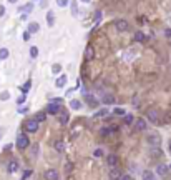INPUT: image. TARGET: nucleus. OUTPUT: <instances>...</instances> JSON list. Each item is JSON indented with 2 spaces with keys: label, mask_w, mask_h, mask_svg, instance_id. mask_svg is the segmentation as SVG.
<instances>
[{
  "label": "nucleus",
  "mask_w": 171,
  "mask_h": 180,
  "mask_svg": "<svg viewBox=\"0 0 171 180\" xmlns=\"http://www.w3.org/2000/svg\"><path fill=\"white\" fill-rule=\"evenodd\" d=\"M146 142H148L149 149H158V147L161 145V137H159L158 133H149L146 137Z\"/></svg>",
  "instance_id": "obj_1"
},
{
  "label": "nucleus",
  "mask_w": 171,
  "mask_h": 180,
  "mask_svg": "<svg viewBox=\"0 0 171 180\" xmlns=\"http://www.w3.org/2000/svg\"><path fill=\"white\" fill-rule=\"evenodd\" d=\"M28 145H30L28 137L25 135V133H20V135L17 137V147H19V149H27Z\"/></svg>",
  "instance_id": "obj_2"
},
{
  "label": "nucleus",
  "mask_w": 171,
  "mask_h": 180,
  "mask_svg": "<svg viewBox=\"0 0 171 180\" xmlns=\"http://www.w3.org/2000/svg\"><path fill=\"white\" fill-rule=\"evenodd\" d=\"M25 129L28 130V132H32V133H35L38 130V122L35 118H30V120H27V123H25Z\"/></svg>",
  "instance_id": "obj_3"
},
{
  "label": "nucleus",
  "mask_w": 171,
  "mask_h": 180,
  "mask_svg": "<svg viewBox=\"0 0 171 180\" xmlns=\"http://www.w3.org/2000/svg\"><path fill=\"white\" fill-rule=\"evenodd\" d=\"M169 165H165V164H159L158 167H156V174L159 175V177H166V175L169 174Z\"/></svg>",
  "instance_id": "obj_4"
},
{
  "label": "nucleus",
  "mask_w": 171,
  "mask_h": 180,
  "mask_svg": "<svg viewBox=\"0 0 171 180\" xmlns=\"http://www.w3.org/2000/svg\"><path fill=\"white\" fill-rule=\"evenodd\" d=\"M121 170L118 167H110V180H120L121 178Z\"/></svg>",
  "instance_id": "obj_5"
},
{
  "label": "nucleus",
  "mask_w": 171,
  "mask_h": 180,
  "mask_svg": "<svg viewBox=\"0 0 171 180\" xmlns=\"http://www.w3.org/2000/svg\"><path fill=\"white\" fill-rule=\"evenodd\" d=\"M146 117L149 118V122L156 123V122H158V118H159V112H158V110H156V108H151V110H148Z\"/></svg>",
  "instance_id": "obj_6"
},
{
  "label": "nucleus",
  "mask_w": 171,
  "mask_h": 180,
  "mask_svg": "<svg viewBox=\"0 0 171 180\" xmlns=\"http://www.w3.org/2000/svg\"><path fill=\"white\" fill-rule=\"evenodd\" d=\"M45 178L47 180H58V172H56L55 168H48V170L45 172Z\"/></svg>",
  "instance_id": "obj_7"
},
{
  "label": "nucleus",
  "mask_w": 171,
  "mask_h": 180,
  "mask_svg": "<svg viewBox=\"0 0 171 180\" xmlns=\"http://www.w3.org/2000/svg\"><path fill=\"white\" fill-rule=\"evenodd\" d=\"M135 129H136L138 132H143V130H146V120L136 118V122H135Z\"/></svg>",
  "instance_id": "obj_8"
},
{
  "label": "nucleus",
  "mask_w": 171,
  "mask_h": 180,
  "mask_svg": "<svg viewBox=\"0 0 171 180\" xmlns=\"http://www.w3.org/2000/svg\"><path fill=\"white\" fill-rule=\"evenodd\" d=\"M85 58H87V60H93L95 58V48H93V45H88V47L85 48Z\"/></svg>",
  "instance_id": "obj_9"
},
{
  "label": "nucleus",
  "mask_w": 171,
  "mask_h": 180,
  "mask_svg": "<svg viewBox=\"0 0 171 180\" xmlns=\"http://www.w3.org/2000/svg\"><path fill=\"white\" fill-rule=\"evenodd\" d=\"M115 25H116V29H118L120 32H126L128 29H130V23H128L126 20H118Z\"/></svg>",
  "instance_id": "obj_10"
},
{
  "label": "nucleus",
  "mask_w": 171,
  "mask_h": 180,
  "mask_svg": "<svg viewBox=\"0 0 171 180\" xmlns=\"http://www.w3.org/2000/svg\"><path fill=\"white\" fill-rule=\"evenodd\" d=\"M85 102H87V104L90 105V107H97V105H98V100L93 97V95H90V94L85 95Z\"/></svg>",
  "instance_id": "obj_11"
},
{
  "label": "nucleus",
  "mask_w": 171,
  "mask_h": 180,
  "mask_svg": "<svg viewBox=\"0 0 171 180\" xmlns=\"http://www.w3.org/2000/svg\"><path fill=\"white\" fill-rule=\"evenodd\" d=\"M7 170H9L10 174L17 172V170H19V162H17V160H10V162H9V165H7Z\"/></svg>",
  "instance_id": "obj_12"
},
{
  "label": "nucleus",
  "mask_w": 171,
  "mask_h": 180,
  "mask_svg": "<svg viewBox=\"0 0 171 180\" xmlns=\"http://www.w3.org/2000/svg\"><path fill=\"white\" fill-rule=\"evenodd\" d=\"M106 162H108V167H116V164H118V157H116L115 154H111V155L106 157Z\"/></svg>",
  "instance_id": "obj_13"
},
{
  "label": "nucleus",
  "mask_w": 171,
  "mask_h": 180,
  "mask_svg": "<svg viewBox=\"0 0 171 180\" xmlns=\"http://www.w3.org/2000/svg\"><path fill=\"white\" fill-rule=\"evenodd\" d=\"M58 110H60V107H58V104H56V102H52V104H48V114L56 115V114H58Z\"/></svg>",
  "instance_id": "obj_14"
},
{
  "label": "nucleus",
  "mask_w": 171,
  "mask_h": 180,
  "mask_svg": "<svg viewBox=\"0 0 171 180\" xmlns=\"http://www.w3.org/2000/svg\"><path fill=\"white\" fill-rule=\"evenodd\" d=\"M101 102H103V104H106V105H111V104H115V95H111V94H106L105 97L101 98Z\"/></svg>",
  "instance_id": "obj_15"
},
{
  "label": "nucleus",
  "mask_w": 171,
  "mask_h": 180,
  "mask_svg": "<svg viewBox=\"0 0 171 180\" xmlns=\"http://www.w3.org/2000/svg\"><path fill=\"white\" fill-rule=\"evenodd\" d=\"M141 178L143 180H155V174L151 170H143L141 172Z\"/></svg>",
  "instance_id": "obj_16"
},
{
  "label": "nucleus",
  "mask_w": 171,
  "mask_h": 180,
  "mask_svg": "<svg viewBox=\"0 0 171 180\" xmlns=\"http://www.w3.org/2000/svg\"><path fill=\"white\" fill-rule=\"evenodd\" d=\"M113 132H115V129H110V127H103V129H100V133H101L103 137H108V135H111Z\"/></svg>",
  "instance_id": "obj_17"
},
{
  "label": "nucleus",
  "mask_w": 171,
  "mask_h": 180,
  "mask_svg": "<svg viewBox=\"0 0 171 180\" xmlns=\"http://www.w3.org/2000/svg\"><path fill=\"white\" fill-rule=\"evenodd\" d=\"M149 154H151V157H153V158H159V157H163V152L159 150V147H158V149H149Z\"/></svg>",
  "instance_id": "obj_18"
},
{
  "label": "nucleus",
  "mask_w": 171,
  "mask_h": 180,
  "mask_svg": "<svg viewBox=\"0 0 171 180\" xmlns=\"http://www.w3.org/2000/svg\"><path fill=\"white\" fill-rule=\"evenodd\" d=\"M30 157H38V143L30 145Z\"/></svg>",
  "instance_id": "obj_19"
},
{
  "label": "nucleus",
  "mask_w": 171,
  "mask_h": 180,
  "mask_svg": "<svg viewBox=\"0 0 171 180\" xmlns=\"http://www.w3.org/2000/svg\"><path fill=\"white\" fill-rule=\"evenodd\" d=\"M30 89H32V80H27V82L22 85V94H23V95L28 94V92H30Z\"/></svg>",
  "instance_id": "obj_20"
},
{
  "label": "nucleus",
  "mask_w": 171,
  "mask_h": 180,
  "mask_svg": "<svg viewBox=\"0 0 171 180\" xmlns=\"http://www.w3.org/2000/svg\"><path fill=\"white\" fill-rule=\"evenodd\" d=\"M108 114H110L108 108H101V110H98L97 114H95V117H97V118H103V117H106Z\"/></svg>",
  "instance_id": "obj_21"
},
{
  "label": "nucleus",
  "mask_w": 171,
  "mask_h": 180,
  "mask_svg": "<svg viewBox=\"0 0 171 180\" xmlns=\"http://www.w3.org/2000/svg\"><path fill=\"white\" fill-rule=\"evenodd\" d=\"M38 29H40V27H38L37 22H32L30 25H28V32H30V34H37Z\"/></svg>",
  "instance_id": "obj_22"
},
{
  "label": "nucleus",
  "mask_w": 171,
  "mask_h": 180,
  "mask_svg": "<svg viewBox=\"0 0 171 180\" xmlns=\"http://www.w3.org/2000/svg\"><path fill=\"white\" fill-rule=\"evenodd\" d=\"M47 22H48V25H53V23H55V15H53V10H48V13H47Z\"/></svg>",
  "instance_id": "obj_23"
},
{
  "label": "nucleus",
  "mask_w": 171,
  "mask_h": 180,
  "mask_svg": "<svg viewBox=\"0 0 171 180\" xmlns=\"http://www.w3.org/2000/svg\"><path fill=\"white\" fill-rule=\"evenodd\" d=\"M65 83H67V77L65 75H62V77L56 79V87H65Z\"/></svg>",
  "instance_id": "obj_24"
},
{
  "label": "nucleus",
  "mask_w": 171,
  "mask_h": 180,
  "mask_svg": "<svg viewBox=\"0 0 171 180\" xmlns=\"http://www.w3.org/2000/svg\"><path fill=\"white\" fill-rule=\"evenodd\" d=\"M70 107H72L73 110H80V108H81V104H80L78 100H72V102H70Z\"/></svg>",
  "instance_id": "obj_25"
},
{
  "label": "nucleus",
  "mask_w": 171,
  "mask_h": 180,
  "mask_svg": "<svg viewBox=\"0 0 171 180\" xmlns=\"http://www.w3.org/2000/svg\"><path fill=\"white\" fill-rule=\"evenodd\" d=\"M9 58V48H0V60Z\"/></svg>",
  "instance_id": "obj_26"
},
{
  "label": "nucleus",
  "mask_w": 171,
  "mask_h": 180,
  "mask_svg": "<svg viewBox=\"0 0 171 180\" xmlns=\"http://www.w3.org/2000/svg\"><path fill=\"white\" fill-rule=\"evenodd\" d=\"M135 40H136V42H143L145 40V34H143V32H136V34H135Z\"/></svg>",
  "instance_id": "obj_27"
},
{
  "label": "nucleus",
  "mask_w": 171,
  "mask_h": 180,
  "mask_svg": "<svg viewBox=\"0 0 171 180\" xmlns=\"http://www.w3.org/2000/svg\"><path fill=\"white\" fill-rule=\"evenodd\" d=\"M60 122L65 125V123H68V114L67 112H62V115H60Z\"/></svg>",
  "instance_id": "obj_28"
},
{
  "label": "nucleus",
  "mask_w": 171,
  "mask_h": 180,
  "mask_svg": "<svg viewBox=\"0 0 171 180\" xmlns=\"http://www.w3.org/2000/svg\"><path fill=\"white\" fill-rule=\"evenodd\" d=\"M45 118H47V114H45V112H38L37 118H35V120H37V122H43Z\"/></svg>",
  "instance_id": "obj_29"
},
{
  "label": "nucleus",
  "mask_w": 171,
  "mask_h": 180,
  "mask_svg": "<svg viewBox=\"0 0 171 180\" xmlns=\"http://www.w3.org/2000/svg\"><path fill=\"white\" fill-rule=\"evenodd\" d=\"M55 150H56V152H63V150H65V145H63V142H55Z\"/></svg>",
  "instance_id": "obj_30"
},
{
  "label": "nucleus",
  "mask_w": 171,
  "mask_h": 180,
  "mask_svg": "<svg viewBox=\"0 0 171 180\" xmlns=\"http://www.w3.org/2000/svg\"><path fill=\"white\" fill-rule=\"evenodd\" d=\"M133 122H135L133 115H130V114H126V115H125V123H126V125H130V123H133Z\"/></svg>",
  "instance_id": "obj_31"
},
{
  "label": "nucleus",
  "mask_w": 171,
  "mask_h": 180,
  "mask_svg": "<svg viewBox=\"0 0 171 180\" xmlns=\"http://www.w3.org/2000/svg\"><path fill=\"white\" fill-rule=\"evenodd\" d=\"M113 114L115 115H126V112H125V108H121V107H116L115 110H113Z\"/></svg>",
  "instance_id": "obj_32"
},
{
  "label": "nucleus",
  "mask_w": 171,
  "mask_h": 180,
  "mask_svg": "<svg viewBox=\"0 0 171 180\" xmlns=\"http://www.w3.org/2000/svg\"><path fill=\"white\" fill-rule=\"evenodd\" d=\"M20 10H23V12L28 13V12H32V10H33V5H32V3H27V5H23Z\"/></svg>",
  "instance_id": "obj_33"
},
{
  "label": "nucleus",
  "mask_w": 171,
  "mask_h": 180,
  "mask_svg": "<svg viewBox=\"0 0 171 180\" xmlns=\"http://www.w3.org/2000/svg\"><path fill=\"white\" fill-rule=\"evenodd\" d=\"M100 20H101V10H97V13H95V23H100Z\"/></svg>",
  "instance_id": "obj_34"
},
{
  "label": "nucleus",
  "mask_w": 171,
  "mask_h": 180,
  "mask_svg": "<svg viewBox=\"0 0 171 180\" xmlns=\"http://www.w3.org/2000/svg\"><path fill=\"white\" fill-rule=\"evenodd\" d=\"M37 55H38V48H37V47H32V48H30V57L35 58Z\"/></svg>",
  "instance_id": "obj_35"
},
{
  "label": "nucleus",
  "mask_w": 171,
  "mask_h": 180,
  "mask_svg": "<svg viewBox=\"0 0 171 180\" xmlns=\"http://www.w3.org/2000/svg\"><path fill=\"white\" fill-rule=\"evenodd\" d=\"M93 157H95V158H100V157H103V150H101V149H97V150L93 152Z\"/></svg>",
  "instance_id": "obj_36"
},
{
  "label": "nucleus",
  "mask_w": 171,
  "mask_h": 180,
  "mask_svg": "<svg viewBox=\"0 0 171 180\" xmlns=\"http://www.w3.org/2000/svg\"><path fill=\"white\" fill-rule=\"evenodd\" d=\"M52 72L53 73H60V72H62V65H53L52 67Z\"/></svg>",
  "instance_id": "obj_37"
},
{
  "label": "nucleus",
  "mask_w": 171,
  "mask_h": 180,
  "mask_svg": "<svg viewBox=\"0 0 171 180\" xmlns=\"http://www.w3.org/2000/svg\"><path fill=\"white\" fill-rule=\"evenodd\" d=\"M56 5L58 7H67L68 5V0H56Z\"/></svg>",
  "instance_id": "obj_38"
},
{
  "label": "nucleus",
  "mask_w": 171,
  "mask_h": 180,
  "mask_svg": "<svg viewBox=\"0 0 171 180\" xmlns=\"http://www.w3.org/2000/svg\"><path fill=\"white\" fill-rule=\"evenodd\" d=\"M0 98H2V100H9L10 94H9V92H3V94H0Z\"/></svg>",
  "instance_id": "obj_39"
},
{
  "label": "nucleus",
  "mask_w": 171,
  "mask_h": 180,
  "mask_svg": "<svg viewBox=\"0 0 171 180\" xmlns=\"http://www.w3.org/2000/svg\"><path fill=\"white\" fill-rule=\"evenodd\" d=\"M72 13H73V15H75V17H77V15H78V10H77V5H75V2L72 3Z\"/></svg>",
  "instance_id": "obj_40"
},
{
  "label": "nucleus",
  "mask_w": 171,
  "mask_h": 180,
  "mask_svg": "<svg viewBox=\"0 0 171 180\" xmlns=\"http://www.w3.org/2000/svg\"><path fill=\"white\" fill-rule=\"evenodd\" d=\"M30 35H32V34H30V32L27 30V32H25V34H23V40H30Z\"/></svg>",
  "instance_id": "obj_41"
},
{
  "label": "nucleus",
  "mask_w": 171,
  "mask_h": 180,
  "mask_svg": "<svg viewBox=\"0 0 171 180\" xmlns=\"http://www.w3.org/2000/svg\"><path fill=\"white\" fill-rule=\"evenodd\" d=\"M120 180H131V175H128V174H123L121 175V178Z\"/></svg>",
  "instance_id": "obj_42"
},
{
  "label": "nucleus",
  "mask_w": 171,
  "mask_h": 180,
  "mask_svg": "<svg viewBox=\"0 0 171 180\" xmlns=\"http://www.w3.org/2000/svg\"><path fill=\"white\" fill-rule=\"evenodd\" d=\"M133 105H135V107H138V105H140V98H138V97L133 98Z\"/></svg>",
  "instance_id": "obj_43"
},
{
  "label": "nucleus",
  "mask_w": 171,
  "mask_h": 180,
  "mask_svg": "<svg viewBox=\"0 0 171 180\" xmlns=\"http://www.w3.org/2000/svg\"><path fill=\"white\" fill-rule=\"evenodd\" d=\"M3 15H5V7L0 5V17H3Z\"/></svg>",
  "instance_id": "obj_44"
},
{
  "label": "nucleus",
  "mask_w": 171,
  "mask_h": 180,
  "mask_svg": "<svg viewBox=\"0 0 171 180\" xmlns=\"http://www.w3.org/2000/svg\"><path fill=\"white\" fill-rule=\"evenodd\" d=\"M165 35H166L168 38H171V29H166V30H165Z\"/></svg>",
  "instance_id": "obj_45"
},
{
  "label": "nucleus",
  "mask_w": 171,
  "mask_h": 180,
  "mask_svg": "<svg viewBox=\"0 0 171 180\" xmlns=\"http://www.w3.org/2000/svg\"><path fill=\"white\" fill-rule=\"evenodd\" d=\"M72 168H73L72 164H67V172H72Z\"/></svg>",
  "instance_id": "obj_46"
},
{
  "label": "nucleus",
  "mask_w": 171,
  "mask_h": 180,
  "mask_svg": "<svg viewBox=\"0 0 171 180\" xmlns=\"http://www.w3.org/2000/svg\"><path fill=\"white\" fill-rule=\"evenodd\" d=\"M23 102H25V95H22V97L19 98V104H23Z\"/></svg>",
  "instance_id": "obj_47"
},
{
  "label": "nucleus",
  "mask_w": 171,
  "mask_h": 180,
  "mask_svg": "<svg viewBox=\"0 0 171 180\" xmlns=\"http://www.w3.org/2000/svg\"><path fill=\"white\" fill-rule=\"evenodd\" d=\"M81 2H85V3H90V2H91V0H81Z\"/></svg>",
  "instance_id": "obj_48"
},
{
  "label": "nucleus",
  "mask_w": 171,
  "mask_h": 180,
  "mask_svg": "<svg viewBox=\"0 0 171 180\" xmlns=\"http://www.w3.org/2000/svg\"><path fill=\"white\" fill-rule=\"evenodd\" d=\"M9 2H10V3H17V0H9Z\"/></svg>",
  "instance_id": "obj_49"
},
{
  "label": "nucleus",
  "mask_w": 171,
  "mask_h": 180,
  "mask_svg": "<svg viewBox=\"0 0 171 180\" xmlns=\"http://www.w3.org/2000/svg\"><path fill=\"white\" fill-rule=\"evenodd\" d=\"M169 152H171V142H169Z\"/></svg>",
  "instance_id": "obj_50"
},
{
  "label": "nucleus",
  "mask_w": 171,
  "mask_h": 180,
  "mask_svg": "<svg viewBox=\"0 0 171 180\" xmlns=\"http://www.w3.org/2000/svg\"><path fill=\"white\" fill-rule=\"evenodd\" d=\"M169 168H171V165H169Z\"/></svg>",
  "instance_id": "obj_51"
}]
</instances>
